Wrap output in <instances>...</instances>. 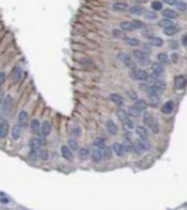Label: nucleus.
Returning a JSON list of instances; mask_svg holds the SVG:
<instances>
[{"instance_id": "3c124183", "label": "nucleus", "mask_w": 187, "mask_h": 210, "mask_svg": "<svg viewBox=\"0 0 187 210\" xmlns=\"http://www.w3.org/2000/svg\"><path fill=\"white\" fill-rule=\"evenodd\" d=\"M127 94L130 95V97H131L132 100H134V101H136V100H138V96H137V94H136L134 91L130 90V91H127Z\"/></svg>"}, {"instance_id": "f03ea898", "label": "nucleus", "mask_w": 187, "mask_h": 210, "mask_svg": "<svg viewBox=\"0 0 187 210\" xmlns=\"http://www.w3.org/2000/svg\"><path fill=\"white\" fill-rule=\"evenodd\" d=\"M144 27V23L140 20H132V22H122L120 24V28L124 31H133L136 29H140Z\"/></svg>"}, {"instance_id": "864d4df0", "label": "nucleus", "mask_w": 187, "mask_h": 210, "mask_svg": "<svg viewBox=\"0 0 187 210\" xmlns=\"http://www.w3.org/2000/svg\"><path fill=\"white\" fill-rule=\"evenodd\" d=\"M178 59H179V55H178L176 53L171 54V61H173V62H176V61H178Z\"/></svg>"}, {"instance_id": "4d7b16f0", "label": "nucleus", "mask_w": 187, "mask_h": 210, "mask_svg": "<svg viewBox=\"0 0 187 210\" xmlns=\"http://www.w3.org/2000/svg\"><path fill=\"white\" fill-rule=\"evenodd\" d=\"M133 1H136V2H146L148 0H133Z\"/></svg>"}, {"instance_id": "bb28decb", "label": "nucleus", "mask_w": 187, "mask_h": 210, "mask_svg": "<svg viewBox=\"0 0 187 210\" xmlns=\"http://www.w3.org/2000/svg\"><path fill=\"white\" fill-rule=\"evenodd\" d=\"M174 5H175V9H176L178 11L184 12V11H186L187 10V4L185 2V1H182V0H178Z\"/></svg>"}, {"instance_id": "f257e3e1", "label": "nucleus", "mask_w": 187, "mask_h": 210, "mask_svg": "<svg viewBox=\"0 0 187 210\" xmlns=\"http://www.w3.org/2000/svg\"><path fill=\"white\" fill-rule=\"evenodd\" d=\"M129 76L131 79L133 80H137V82H144V80H148L149 78V73L144 70H140V69H134V70H131Z\"/></svg>"}, {"instance_id": "a19ab883", "label": "nucleus", "mask_w": 187, "mask_h": 210, "mask_svg": "<svg viewBox=\"0 0 187 210\" xmlns=\"http://www.w3.org/2000/svg\"><path fill=\"white\" fill-rule=\"evenodd\" d=\"M80 64H82L84 67H93L94 66L93 60L89 59V58H83V59L80 60Z\"/></svg>"}, {"instance_id": "2f4dec72", "label": "nucleus", "mask_w": 187, "mask_h": 210, "mask_svg": "<svg viewBox=\"0 0 187 210\" xmlns=\"http://www.w3.org/2000/svg\"><path fill=\"white\" fill-rule=\"evenodd\" d=\"M89 150L86 149V148H82V149H79V151H78V156H79V158L80 160H86L88 157H89Z\"/></svg>"}, {"instance_id": "09e8293b", "label": "nucleus", "mask_w": 187, "mask_h": 210, "mask_svg": "<svg viewBox=\"0 0 187 210\" xmlns=\"http://www.w3.org/2000/svg\"><path fill=\"white\" fill-rule=\"evenodd\" d=\"M118 58H119L120 60L125 61L127 58H130V55H129V54H126V53H120V54H118Z\"/></svg>"}, {"instance_id": "c03bdc74", "label": "nucleus", "mask_w": 187, "mask_h": 210, "mask_svg": "<svg viewBox=\"0 0 187 210\" xmlns=\"http://www.w3.org/2000/svg\"><path fill=\"white\" fill-rule=\"evenodd\" d=\"M38 156H40L42 160H47V158H48V153H47L46 149H42V148H41V149L38 150Z\"/></svg>"}, {"instance_id": "a878e982", "label": "nucleus", "mask_w": 187, "mask_h": 210, "mask_svg": "<svg viewBox=\"0 0 187 210\" xmlns=\"http://www.w3.org/2000/svg\"><path fill=\"white\" fill-rule=\"evenodd\" d=\"M116 114H118V118H119L121 121H125V120L129 119V112L125 111V109H122V108H119L118 112H116Z\"/></svg>"}, {"instance_id": "ea45409f", "label": "nucleus", "mask_w": 187, "mask_h": 210, "mask_svg": "<svg viewBox=\"0 0 187 210\" xmlns=\"http://www.w3.org/2000/svg\"><path fill=\"white\" fill-rule=\"evenodd\" d=\"M151 10L153 11H160V10H163V5L161 1H152L151 2Z\"/></svg>"}, {"instance_id": "603ef678", "label": "nucleus", "mask_w": 187, "mask_h": 210, "mask_svg": "<svg viewBox=\"0 0 187 210\" xmlns=\"http://www.w3.org/2000/svg\"><path fill=\"white\" fill-rule=\"evenodd\" d=\"M181 42H182V44H184L185 47H187V33L186 34H184V36L181 37Z\"/></svg>"}, {"instance_id": "9b49d317", "label": "nucleus", "mask_w": 187, "mask_h": 210, "mask_svg": "<svg viewBox=\"0 0 187 210\" xmlns=\"http://www.w3.org/2000/svg\"><path fill=\"white\" fill-rule=\"evenodd\" d=\"M51 130H52V125L49 121H43V124L41 125V133L43 137H47L48 134L51 133Z\"/></svg>"}, {"instance_id": "c9c22d12", "label": "nucleus", "mask_w": 187, "mask_h": 210, "mask_svg": "<svg viewBox=\"0 0 187 210\" xmlns=\"http://www.w3.org/2000/svg\"><path fill=\"white\" fill-rule=\"evenodd\" d=\"M144 17L146 19H149V20H155V19H157V13L153 10H149V11H146L144 13Z\"/></svg>"}, {"instance_id": "a211bd4d", "label": "nucleus", "mask_w": 187, "mask_h": 210, "mask_svg": "<svg viewBox=\"0 0 187 210\" xmlns=\"http://www.w3.org/2000/svg\"><path fill=\"white\" fill-rule=\"evenodd\" d=\"M42 145V141L40 138H33L30 141V149H35V150H40Z\"/></svg>"}, {"instance_id": "412c9836", "label": "nucleus", "mask_w": 187, "mask_h": 210, "mask_svg": "<svg viewBox=\"0 0 187 210\" xmlns=\"http://www.w3.org/2000/svg\"><path fill=\"white\" fill-rule=\"evenodd\" d=\"M124 41H125L126 44H129V46H131V47H137V46L140 44L139 40L136 37H125L124 38Z\"/></svg>"}, {"instance_id": "7c9ffc66", "label": "nucleus", "mask_w": 187, "mask_h": 210, "mask_svg": "<svg viewBox=\"0 0 187 210\" xmlns=\"http://www.w3.org/2000/svg\"><path fill=\"white\" fill-rule=\"evenodd\" d=\"M129 114L132 115V116H139V115L142 114V109H139L138 107H136L133 105V106L130 107V109H129Z\"/></svg>"}, {"instance_id": "e433bc0d", "label": "nucleus", "mask_w": 187, "mask_h": 210, "mask_svg": "<svg viewBox=\"0 0 187 210\" xmlns=\"http://www.w3.org/2000/svg\"><path fill=\"white\" fill-rule=\"evenodd\" d=\"M106 147L104 144V139L103 138H96L94 141V148H100V149H103Z\"/></svg>"}, {"instance_id": "a18cd8bd", "label": "nucleus", "mask_w": 187, "mask_h": 210, "mask_svg": "<svg viewBox=\"0 0 187 210\" xmlns=\"http://www.w3.org/2000/svg\"><path fill=\"white\" fill-rule=\"evenodd\" d=\"M69 147L71 148V150H77L78 149V144L75 139H69Z\"/></svg>"}, {"instance_id": "9d476101", "label": "nucleus", "mask_w": 187, "mask_h": 210, "mask_svg": "<svg viewBox=\"0 0 187 210\" xmlns=\"http://www.w3.org/2000/svg\"><path fill=\"white\" fill-rule=\"evenodd\" d=\"M60 153H61V156L64 158H66V160H71L72 158V150L67 145H62L61 149H60Z\"/></svg>"}, {"instance_id": "58836bf2", "label": "nucleus", "mask_w": 187, "mask_h": 210, "mask_svg": "<svg viewBox=\"0 0 187 210\" xmlns=\"http://www.w3.org/2000/svg\"><path fill=\"white\" fill-rule=\"evenodd\" d=\"M124 64L126 65V67H129L130 70H134V69H137V64L132 60L131 58H127L125 61H124Z\"/></svg>"}, {"instance_id": "8fccbe9b", "label": "nucleus", "mask_w": 187, "mask_h": 210, "mask_svg": "<svg viewBox=\"0 0 187 210\" xmlns=\"http://www.w3.org/2000/svg\"><path fill=\"white\" fill-rule=\"evenodd\" d=\"M80 133H82V131H80L78 127H75V129L72 130V134H73L75 137H79V136H80Z\"/></svg>"}, {"instance_id": "f704fd0d", "label": "nucleus", "mask_w": 187, "mask_h": 210, "mask_svg": "<svg viewBox=\"0 0 187 210\" xmlns=\"http://www.w3.org/2000/svg\"><path fill=\"white\" fill-rule=\"evenodd\" d=\"M31 130H33L34 133H38V132L41 131V125H40L37 119H34V120L31 121Z\"/></svg>"}, {"instance_id": "49530a36", "label": "nucleus", "mask_w": 187, "mask_h": 210, "mask_svg": "<svg viewBox=\"0 0 187 210\" xmlns=\"http://www.w3.org/2000/svg\"><path fill=\"white\" fill-rule=\"evenodd\" d=\"M124 123H125V127H126V129H130V130H132V129L134 127V125H133V121L129 120V119H127V120H125Z\"/></svg>"}, {"instance_id": "b1692460", "label": "nucleus", "mask_w": 187, "mask_h": 210, "mask_svg": "<svg viewBox=\"0 0 187 210\" xmlns=\"http://www.w3.org/2000/svg\"><path fill=\"white\" fill-rule=\"evenodd\" d=\"M130 13L134 15V16H140V15H143V7L139 6V5L131 6V7H130Z\"/></svg>"}, {"instance_id": "f3484780", "label": "nucleus", "mask_w": 187, "mask_h": 210, "mask_svg": "<svg viewBox=\"0 0 187 210\" xmlns=\"http://www.w3.org/2000/svg\"><path fill=\"white\" fill-rule=\"evenodd\" d=\"M11 106H12V96L11 95H7L6 97H5V100H4V102H2V108H4V111H10L11 109Z\"/></svg>"}, {"instance_id": "4be33fe9", "label": "nucleus", "mask_w": 187, "mask_h": 210, "mask_svg": "<svg viewBox=\"0 0 187 210\" xmlns=\"http://www.w3.org/2000/svg\"><path fill=\"white\" fill-rule=\"evenodd\" d=\"M20 78H22V70H20V67H16L13 70V73H12V80H13V83H18L19 80H20Z\"/></svg>"}, {"instance_id": "473e14b6", "label": "nucleus", "mask_w": 187, "mask_h": 210, "mask_svg": "<svg viewBox=\"0 0 187 210\" xmlns=\"http://www.w3.org/2000/svg\"><path fill=\"white\" fill-rule=\"evenodd\" d=\"M158 25L161 27V28H168V27H171V25H174L173 24V22H171V19L169 18H164V19H161L160 22H158Z\"/></svg>"}, {"instance_id": "39448f33", "label": "nucleus", "mask_w": 187, "mask_h": 210, "mask_svg": "<svg viewBox=\"0 0 187 210\" xmlns=\"http://www.w3.org/2000/svg\"><path fill=\"white\" fill-rule=\"evenodd\" d=\"M91 158L94 162H101L104 156H103V150L100 148H94V150L91 151Z\"/></svg>"}, {"instance_id": "20e7f679", "label": "nucleus", "mask_w": 187, "mask_h": 210, "mask_svg": "<svg viewBox=\"0 0 187 210\" xmlns=\"http://www.w3.org/2000/svg\"><path fill=\"white\" fill-rule=\"evenodd\" d=\"M133 57L136 58L137 61H139V64H142V65H149L150 64L149 55L144 51H139V49L133 51Z\"/></svg>"}, {"instance_id": "393cba45", "label": "nucleus", "mask_w": 187, "mask_h": 210, "mask_svg": "<svg viewBox=\"0 0 187 210\" xmlns=\"http://www.w3.org/2000/svg\"><path fill=\"white\" fill-rule=\"evenodd\" d=\"M20 129H22L20 125H17V126L13 127V130L11 132V137H12L13 141H18L19 139V137H20Z\"/></svg>"}, {"instance_id": "6e6d98bb", "label": "nucleus", "mask_w": 187, "mask_h": 210, "mask_svg": "<svg viewBox=\"0 0 187 210\" xmlns=\"http://www.w3.org/2000/svg\"><path fill=\"white\" fill-rule=\"evenodd\" d=\"M5 73H4V72H1V73H0V82H1V84H4V80H5Z\"/></svg>"}, {"instance_id": "cd10ccee", "label": "nucleus", "mask_w": 187, "mask_h": 210, "mask_svg": "<svg viewBox=\"0 0 187 210\" xmlns=\"http://www.w3.org/2000/svg\"><path fill=\"white\" fill-rule=\"evenodd\" d=\"M157 60H158V62L164 64V65L170 62V59H169V57L166 54V53H160V54H157Z\"/></svg>"}, {"instance_id": "2eb2a0df", "label": "nucleus", "mask_w": 187, "mask_h": 210, "mask_svg": "<svg viewBox=\"0 0 187 210\" xmlns=\"http://www.w3.org/2000/svg\"><path fill=\"white\" fill-rule=\"evenodd\" d=\"M109 98H111L112 102H114V103L118 105V106H122V105H124V98L119 95V94H111V95H109Z\"/></svg>"}, {"instance_id": "4c0bfd02", "label": "nucleus", "mask_w": 187, "mask_h": 210, "mask_svg": "<svg viewBox=\"0 0 187 210\" xmlns=\"http://www.w3.org/2000/svg\"><path fill=\"white\" fill-rule=\"evenodd\" d=\"M113 36L116 38H125V31L122 29H113Z\"/></svg>"}, {"instance_id": "c756f323", "label": "nucleus", "mask_w": 187, "mask_h": 210, "mask_svg": "<svg viewBox=\"0 0 187 210\" xmlns=\"http://www.w3.org/2000/svg\"><path fill=\"white\" fill-rule=\"evenodd\" d=\"M134 106L136 107H138L139 109H142V111H144V109H146V107H148V103L144 101V100H142V98H138V100H136L134 101Z\"/></svg>"}, {"instance_id": "ddd939ff", "label": "nucleus", "mask_w": 187, "mask_h": 210, "mask_svg": "<svg viewBox=\"0 0 187 210\" xmlns=\"http://www.w3.org/2000/svg\"><path fill=\"white\" fill-rule=\"evenodd\" d=\"M136 132H137V134L139 136V138H140V139H144V141H146V139H148V130H146L145 127H143V126H138V127L136 129Z\"/></svg>"}, {"instance_id": "5fc2aeb1", "label": "nucleus", "mask_w": 187, "mask_h": 210, "mask_svg": "<svg viewBox=\"0 0 187 210\" xmlns=\"http://www.w3.org/2000/svg\"><path fill=\"white\" fill-rule=\"evenodd\" d=\"M166 4H168V5H174L175 2H176V0H163Z\"/></svg>"}, {"instance_id": "72a5a7b5", "label": "nucleus", "mask_w": 187, "mask_h": 210, "mask_svg": "<svg viewBox=\"0 0 187 210\" xmlns=\"http://www.w3.org/2000/svg\"><path fill=\"white\" fill-rule=\"evenodd\" d=\"M122 144H124V148H125L126 153H131V151H133V144L130 142L129 138H125L124 142H122Z\"/></svg>"}, {"instance_id": "5701e85b", "label": "nucleus", "mask_w": 187, "mask_h": 210, "mask_svg": "<svg viewBox=\"0 0 187 210\" xmlns=\"http://www.w3.org/2000/svg\"><path fill=\"white\" fill-rule=\"evenodd\" d=\"M150 44L155 46V47H161L163 44V40L161 37H157V36H152V37L149 38Z\"/></svg>"}, {"instance_id": "f8f14e48", "label": "nucleus", "mask_w": 187, "mask_h": 210, "mask_svg": "<svg viewBox=\"0 0 187 210\" xmlns=\"http://www.w3.org/2000/svg\"><path fill=\"white\" fill-rule=\"evenodd\" d=\"M9 131V123L4 119H1V123H0V138H5L6 134Z\"/></svg>"}, {"instance_id": "dca6fc26", "label": "nucleus", "mask_w": 187, "mask_h": 210, "mask_svg": "<svg viewBox=\"0 0 187 210\" xmlns=\"http://www.w3.org/2000/svg\"><path fill=\"white\" fill-rule=\"evenodd\" d=\"M113 10L114 11H118V12H122V11H126L127 10V5L125 2L118 1V2H114L113 4Z\"/></svg>"}, {"instance_id": "de8ad7c7", "label": "nucleus", "mask_w": 187, "mask_h": 210, "mask_svg": "<svg viewBox=\"0 0 187 210\" xmlns=\"http://www.w3.org/2000/svg\"><path fill=\"white\" fill-rule=\"evenodd\" d=\"M0 199H1V203H2V204H7V203H9V198L4 194V192L0 193Z\"/></svg>"}, {"instance_id": "c85d7f7f", "label": "nucleus", "mask_w": 187, "mask_h": 210, "mask_svg": "<svg viewBox=\"0 0 187 210\" xmlns=\"http://www.w3.org/2000/svg\"><path fill=\"white\" fill-rule=\"evenodd\" d=\"M164 34L166 35H168V36H171V35H175L178 31H179V28L178 27H175V25H171V27H168V28H166L164 30Z\"/></svg>"}, {"instance_id": "aec40b11", "label": "nucleus", "mask_w": 187, "mask_h": 210, "mask_svg": "<svg viewBox=\"0 0 187 210\" xmlns=\"http://www.w3.org/2000/svg\"><path fill=\"white\" fill-rule=\"evenodd\" d=\"M26 121H28V113H26L25 111H22V112L19 113V116H18L19 125L23 127V126L26 125Z\"/></svg>"}, {"instance_id": "6ab92c4d", "label": "nucleus", "mask_w": 187, "mask_h": 210, "mask_svg": "<svg viewBox=\"0 0 187 210\" xmlns=\"http://www.w3.org/2000/svg\"><path fill=\"white\" fill-rule=\"evenodd\" d=\"M107 130H108V132L111 134H115L118 133V126L114 124V121H112V120H108L107 121Z\"/></svg>"}, {"instance_id": "7ed1b4c3", "label": "nucleus", "mask_w": 187, "mask_h": 210, "mask_svg": "<svg viewBox=\"0 0 187 210\" xmlns=\"http://www.w3.org/2000/svg\"><path fill=\"white\" fill-rule=\"evenodd\" d=\"M149 149H150V144L146 141H144V139H142V141L137 139L133 143V151L136 154H142L143 151H146Z\"/></svg>"}, {"instance_id": "1a4fd4ad", "label": "nucleus", "mask_w": 187, "mask_h": 210, "mask_svg": "<svg viewBox=\"0 0 187 210\" xmlns=\"http://www.w3.org/2000/svg\"><path fill=\"white\" fill-rule=\"evenodd\" d=\"M186 85V78L184 76H176L174 80V87L175 89H184Z\"/></svg>"}, {"instance_id": "6e6552de", "label": "nucleus", "mask_w": 187, "mask_h": 210, "mask_svg": "<svg viewBox=\"0 0 187 210\" xmlns=\"http://www.w3.org/2000/svg\"><path fill=\"white\" fill-rule=\"evenodd\" d=\"M174 107H175V103L173 101H167L163 103V106L161 107V112L164 113V114H170L173 111H174Z\"/></svg>"}, {"instance_id": "0eeeda50", "label": "nucleus", "mask_w": 187, "mask_h": 210, "mask_svg": "<svg viewBox=\"0 0 187 210\" xmlns=\"http://www.w3.org/2000/svg\"><path fill=\"white\" fill-rule=\"evenodd\" d=\"M113 150H114V153L116 154L118 156H120V157H124L125 154H126V150L124 148V144L122 143H119V142H115L113 144Z\"/></svg>"}, {"instance_id": "79ce46f5", "label": "nucleus", "mask_w": 187, "mask_h": 210, "mask_svg": "<svg viewBox=\"0 0 187 210\" xmlns=\"http://www.w3.org/2000/svg\"><path fill=\"white\" fill-rule=\"evenodd\" d=\"M149 127L152 130V132H158V130H160V127H158V123H157V120L156 119H152L151 120V123L149 124Z\"/></svg>"}, {"instance_id": "4468645a", "label": "nucleus", "mask_w": 187, "mask_h": 210, "mask_svg": "<svg viewBox=\"0 0 187 210\" xmlns=\"http://www.w3.org/2000/svg\"><path fill=\"white\" fill-rule=\"evenodd\" d=\"M162 16L164 17V18H175L176 16H178V13H176V11L175 10H171V9H167V10H162Z\"/></svg>"}, {"instance_id": "37998d69", "label": "nucleus", "mask_w": 187, "mask_h": 210, "mask_svg": "<svg viewBox=\"0 0 187 210\" xmlns=\"http://www.w3.org/2000/svg\"><path fill=\"white\" fill-rule=\"evenodd\" d=\"M102 150H103V156H104V158H111V157H112V150H111L109 147H104Z\"/></svg>"}, {"instance_id": "423d86ee", "label": "nucleus", "mask_w": 187, "mask_h": 210, "mask_svg": "<svg viewBox=\"0 0 187 210\" xmlns=\"http://www.w3.org/2000/svg\"><path fill=\"white\" fill-rule=\"evenodd\" d=\"M151 70H152V76L153 77H160L162 73H163V66L161 62H153L152 66H151Z\"/></svg>"}]
</instances>
